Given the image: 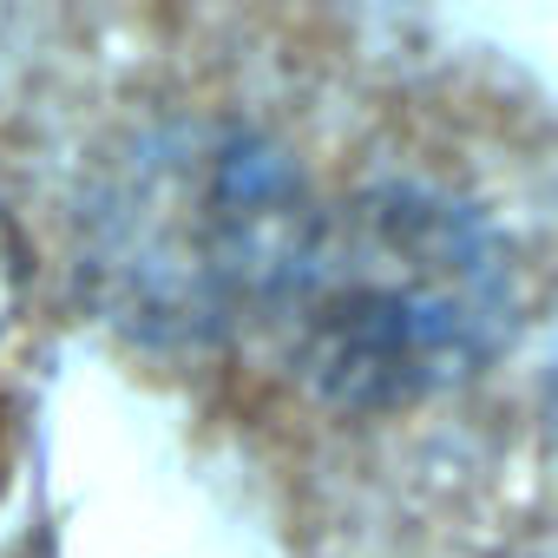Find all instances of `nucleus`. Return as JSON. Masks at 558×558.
Here are the masks:
<instances>
[{"label": "nucleus", "mask_w": 558, "mask_h": 558, "mask_svg": "<svg viewBox=\"0 0 558 558\" xmlns=\"http://www.w3.org/2000/svg\"><path fill=\"white\" fill-rule=\"evenodd\" d=\"M310 184L243 125H165L112 178L99 269L132 323L217 336L263 323L310 230Z\"/></svg>", "instance_id": "2"}, {"label": "nucleus", "mask_w": 558, "mask_h": 558, "mask_svg": "<svg viewBox=\"0 0 558 558\" xmlns=\"http://www.w3.org/2000/svg\"><path fill=\"white\" fill-rule=\"evenodd\" d=\"M525 296V250L473 184L381 171L310 210L263 323L323 401L414 408L480 375Z\"/></svg>", "instance_id": "1"}, {"label": "nucleus", "mask_w": 558, "mask_h": 558, "mask_svg": "<svg viewBox=\"0 0 558 558\" xmlns=\"http://www.w3.org/2000/svg\"><path fill=\"white\" fill-rule=\"evenodd\" d=\"M551 421H558V368H551Z\"/></svg>", "instance_id": "4"}, {"label": "nucleus", "mask_w": 558, "mask_h": 558, "mask_svg": "<svg viewBox=\"0 0 558 558\" xmlns=\"http://www.w3.org/2000/svg\"><path fill=\"white\" fill-rule=\"evenodd\" d=\"M14 290H21V256H14V236L0 223V323L14 316Z\"/></svg>", "instance_id": "3"}]
</instances>
